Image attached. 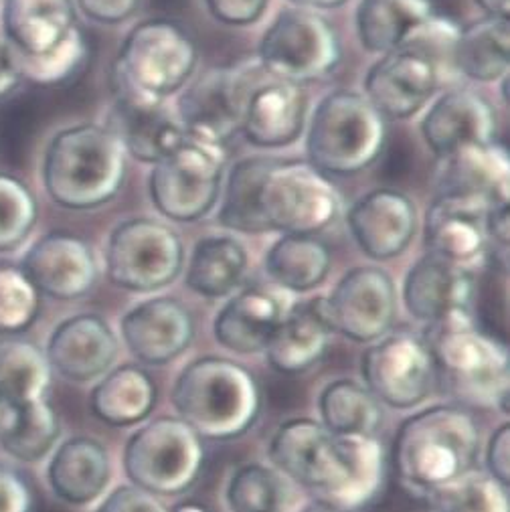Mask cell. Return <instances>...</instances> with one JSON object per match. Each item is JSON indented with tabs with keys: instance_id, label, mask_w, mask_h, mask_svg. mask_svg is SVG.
Here are the masks:
<instances>
[{
	"instance_id": "obj_8",
	"label": "cell",
	"mask_w": 510,
	"mask_h": 512,
	"mask_svg": "<svg viewBox=\"0 0 510 512\" xmlns=\"http://www.w3.org/2000/svg\"><path fill=\"white\" fill-rule=\"evenodd\" d=\"M385 138V118L363 94L336 90L314 108L306 152L324 175H357L381 156Z\"/></svg>"
},
{
	"instance_id": "obj_41",
	"label": "cell",
	"mask_w": 510,
	"mask_h": 512,
	"mask_svg": "<svg viewBox=\"0 0 510 512\" xmlns=\"http://www.w3.org/2000/svg\"><path fill=\"white\" fill-rule=\"evenodd\" d=\"M432 512H508V488L482 472H468L423 496Z\"/></svg>"
},
{
	"instance_id": "obj_40",
	"label": "cell",
	"mask_w": 510,
	"mask_h": 512,
	"mask_svg": "<svg viewBox=\"0 0 510 512\" xmlns=\"http://www.w3.org/2000/svg\"><path fill=\"white\" fill-rule=\"evenodd\" d=\"M290 496L286 476L274 466L255 462L239 466L225 488L229 512H286Z\"/></svg>"
},
{
	"instance_id": "obj_26",
	"label": "cell",
	"mask_w": 510,
	"mask_h": 512,
	"mask_svg": "<svg viewBox=\"0 0 510 512\" xmlns=\"http://www.w3.org/2000/svg\"><path fill=\"white\" fill-rule=\"evenodd\" d=\"M490 211V207L474 201L436 197L425 217L428 251L474 272L488 251Z\"/></svg>"
},
{
	"instance_id": "obj_32",
	"label": "cell",
	"mask_w": 510,
	"mask_h": 512,
	"mask_svg": "<svg viewBox=\"0 0 510 512\" xmlns=\"http://www.w3.org/2000/svg\"><path fill=\"white\" fill-rule=\"evenodd\" d=\"M53 369L31 340L0 338V409H21L49 399Z\"/></svg>"
},
{
	"instance_id": "obj_11",
	"label": "cell",
	"mask_w": 510,
	"mask_h": 512,
	"mask_svg": "<svg viewBox=\"0 0 510 512\" xmlns=\"http://www.w3.org/2000/svg\"><path fill=\"white\" fill-rule=\"evenodd\" d=\"M262 217L282 235H316L343 211L336 187L310 162L280 160L266 173L260 191Z\"/></svg>"
},
{
	"instance_id": "obj_31",
	"label": "cell",
	"mask_w": 510,
	"mask_h": 512,
	"mask_svg": "<svg viewBox=\"0 0 510 512\" xmlns=\"http://www.w3.org/2000/svg\"><path fill=\"white\" fill-rule=\"evenodd\" d=\"M156 399V383L142 367L120 365L98 379L90 395V409L112 428H132L152 413Z\"/></svg>"
},
{
	"instance_id": "obj_21",
	"label": "cell",
	"mask_w": 510,
	"mask_h": 512,
	"mask_svg": "<svg viewBox=\"0 0 510 512\" xmlns=\"http://www.w3.org/2000/svg\"><path fill=\"white\" fill-rule=\"evenodd\" d=\"M474 292L472 270L428 251L405 276L403 304L415 320L432 326L456 314H472Z\"/></svg>"
},
{
	"instance_id": "obj_5",
	"label": "cell",
	"mask_w": 510,
	"mask_h": 512,
	"mask_svg": "<svg viewBox=\"0 0 510 512\" xmlns=\"http://www.w3.org/2000/svg\"><path fill=\"white\" fill-rule=\"evenodd\" d=\"M126 152L100 124L59 130L45 148L43 187L49 199L69 211H90L110 203L124 185Z\"/></svg>"
},
{
	"instance_id": "obj_33",
	"label": "cell",
	"mask_w": 510,
	"mask_h": 512,
	"mask_svg": "<svg viewBox=\"0 0 510 512\" xmlns=\"http://www.w3.org/2000/svg\"><path fill=\"white\" fill-rule=\"evenodd\" d=\"M247 266V251L237 239L227 235L203 237L191 253L185 282L203 298H225L241 286Z\"/></svg>"
},
{
	"instance_id": "obj_1",
	"label": "cell",
	"mask_w": 510,
	"mask_h": 512,
	"mask_svg": "<svg viewBox=\"0 0 510 512\" xmlns=\"http://www.w3.org/2000/svg\"><path fill=\"white\" fill-rule=\"evenodd\" d=\"M268 456L282 476L351 512L371 504L387 476V450L379 436H334L308 417L282 423Z\"/></svg>"
},
{
	"instance_id": "obj_7",
	"label": "cell",
	"mask_w": 510,
	"mask_h": 512,
	"mask_svg": "<svg viewBox=\"0 0 510 512\" xmlns=\"http://www.w3.org/2000/svg\"><path fill=\"white\" fill-rule=\"evenodd\" d=\"M199 51L185 27L170 19L138 23L112 65L114 96L140 104H166L189 83Z\"/></svg>"
},
{
	"instance_id": "obj_28",
	"label": "cell",
	"mask_w": 510,
	"mask_h": 512,
	"mask_svg": "<svg viewBox=\"0 0 510 512\" xmlns=\"http://www.w3.org/2000/svg\"><path fill=\"white\" fill-rule=\"evenodd\" d=\"M104 126L118 138L126 154L148 164H156L187 138L183 122L166 104L114 98Z\"/></svg>"
},
{
	"instance_id": "obj_4",
	"label": "cell",
	"mask_w": 510,
	"mask_h": 512,
	"mask_svg": "<svg viewBox=\"0 0 510 512\" xmlns=\"http://www.w3.org/2000/svg\"><path fill=\"white\" fill-rule=\"evenodd\" d=\"M177 417L203 440L229 442L245 436L260 419L264 395L255 375L223 357L189 363L173 387Z\"/></svg>"
},
{
	"instance_id": "obj_43",
	"label": "cell",
	"mask_w": 510,
	"mask_h": 512,
	"mask_svg": "<svg viewBox=\"0 0 510 512\" xmlns=\"http://www.w3.org/2000/svg\"><path fill=\"white\" fill-rule=\"evenodd\" d=\"M41 294L19 266L0 264V334L25 332L37 318Z\"/></svg>"
},
{
	"instance_id": "obj_51",
	"label": "cell",
	"mask_w": 510,
	"mask_h": 512,
	"mask_svg": "<svg viewBox=\"0 0 510 512\" xmlns=\"http://www.w3.org/2000/svg\"><path fill=\"white\" fill-rule=\"evenodd\" d=\"M290 3L296 9H306V11H330L343 7L347 0H290Z\"/></svg>"
},
{
	"instance_id": "obj_44",
	"label": "cell",
	"mask_w": 510,
	"mask_h": 512,
	"mask_svg": "<svg viewBox=\"0 0 510 512\" xmlns=\"http://www.w3.org/2000/svg\"><path fill=\"white\" fill-rule=\"evenodd\" d=\"M211 17L229 27H247L258 23L270 0H203Z\"/></svg>"
},
{
	"instance_id": "obj_18",
	"label": "cell",
	"mask_w": 510,
	"mask_h": 512,
	"mask_svg": "<svg viewBox=\"0 0 510 512\" xmlns=\"http://www.w3.org/2000/svg\"><path fill=\"white\" fill-rule=\"evenodd\" d=\"M19 268L41 296L63 302L88 296L100 276L92 245L63 231L47 233L35 241Z\"/></svg>"
},
{
	"instance_id": "obj_45",
	"label": "cell",
	"mask_w": 510,
	"mask_h": 512,
	"mask_svg": "<svg viewBox=\"0 0 510 512\" xmlns=\"http://www.w3.org/2000/svg\"><path fill=\"white\" fill-rule=\"evenodd\" d=\"M96 512H170L158 496L134 486L124 484L114 488L96 508Z\"/></svg>"
},
{
	"instance_id": "obj_16",
	"label": "cell",
	"mask_w": 510,
	"mask_h": 512,
	"mask_svg": "<svg viewBox=\"0 0 510 512\" xmlns=\"http://www.w3.org/2000/svg\"><path fill=\"white\" fill-rule=\"evenodd\" d=\"M326 300L334 332L353 343L371 345L385 336L395 322V282L377 266L353 268L340 278Z\"/></svg>"
},
{
	"instance_id": "obj_2",
	"label": "cell",
	"mask_w": 510,
	"mask_h": 512,
	"mask_svg": "<svg viewBox=\"0 0 510 512\" xmlns=\"http://www.w3.org/2000/svg\"><path fill=\"white\" fill-rule=\"evenodd\" d=\"M480 452V423L470 409L432 405L399 425L393 466L407 492L425 496L476 470Z\"/></svg>"
},
{
	"instance_id": "obj_39",
	"label": "cell",
	"mask_w": 510,
	"mask_h": 512,
	"mask_svg": "<svg viewBox=\"0 0 510 512\" xmlns=\"http://www.w3.org/2000/svg\"><path fill=\"white\" fill-rule=\"evenodd\" d=\"M61 436V421L47 401L21 409H0V448L19 462H41Z\"/></svg>"
},
{
	"instance_id": "obj_6",
	"label": "cell",
	"mask_w": 510,
	"mask_h": 512,
	"mask_svg": "<svg viewBox=\"0 0 510 512\" xmlns=\"http://www.w3.org/2000/svg\"><path fill=\"white\" fill-rule=\"evenodd\" d=\"M0 23L19 55L23 81L63 83L88 57L73 0H3Z\"/></svg>"
},
{
	"instance_id": "obj_42",
	"label": "cell",
	"mask_w": 510,
	"mask_h": 512,
	"mask_svg": "<svg viewBox=\"0 0 510 512\" xmlns=\"http://www.w3.org/2000/svg\"><path fill=\"white\" fill-rule=\"evenodd\" d=\"M39 217L31 189L13 175L0 173V253L17 251L33 233Z\"/></svg>"
},
{
	"instance_id": "obj_30",
	"label": "cell",
	"mask_w": 510,
	"mask_h": 512,
	"mask_svg": "<svg viewBox=\"0 0 510 512\" xmlns=\"http://www.w3.org/2000/svg\"><path fill=\"white\" fill-rule=\"evenodd\" d=\"M47 480L59 500L73 506L92 504L112 480L110 454L96 438H69L55 448L47 466Z\"/></svg>"
},
{
	"instance_id": "obj_13",
	"label": "cell",
	"mask_w": 510,
	"mask_h": 512,
	"mask_svg": "<svg viewBox=\"0 0 510 512\" xmlns=\"http://www.w3.org/2000/svg\"><path fill=\"white\" fill-rule=\"evenodd\" d=\"M258 53L268 75L302 85L336 71L340 41L324 17L294 7L274 19L260 41Z\"/></svg>"
},
{
	"instance_id": "obj_17",
	"label": "cell",
	"mask_w": 510,
	"mask_h": 512,
	"mask_svg": "<svg viewBox=\"0 0 510 512\" xmlns=\"http://www.w3.org/2000/svg\"><path fill=\"white\" fill-rule=\"evenodd\" d=\"M249 75L237 67L205 69L179 100V120L189 136L227 144L241 128Z\"/></svg>"
},
{
	"instance_id": "obj_27",
	"label": "cell",
	"mask_w": 510,
	"mask_h": 512,
	"mask_svg": "<svg viewBox=\"0 0 510 512\" xmlns=\"http://www.w3.org/2000/svg\"><path fill=\"white\" fill-rule=\"evenodd\" d=\"M332 334L328 300L314 296L286 308L264 353L278 373L300 375L324 359Z\"/></svg>"
},
{
	"instance_id": "obj_9",
	"label": "cell",
	"mask_w": 510,
	"mask_h": 512,
	"mask_svg": "<svg viewBox=\"0 0 510 512\" xmlns=\"http://www.w3.org/2000/svg\"><path fill=\"white\" fill-rule=\"evenodd\" d=\"M122 464L128 480L154 496L185 494L205 466L203 438L183 419L162 415L130 436Z\"/></svg>"
},
{
	"instance_id": "obj_14",
	"label": "cell",
	"mask_w": 510,
	"mask_h": 512,
	"mask_svg": "<svg viewBox=\"0 0 510 512\" xmlns=\"http://www.w3.org/2000/svg\"><path fill=\"white\" fill-rule=\"evenodd\" d=\"M361 377L383 405L413 409L436 387L434 357L423 336L387 332L363 353Z\"/></svg>"
},
{
	"instance_id": "obj_53",
	"label": "cell",
	"mask_w": 510,
	"mask_h": 512,
	"mask_svg": "<svg viewBox=\"0 0 510 512\" xmlns=\"http://www.w3.org/2000/svg\"><path fill=\"white\" fill-rule=\"evenodd\" d=\"M170 512H213V510H209L207 506L197 504V502H183V504L175 506Z\"/></svg>"
},
{
	"instance_id": "obj_35",
	"label": "cell",
	"mask_w": 510,
	"mask_h": 512,
	"mask_svg": "<svg viewBox=\"0 0 510 512\" xmlns=\"http://www.w3.org/2000/svg\"><path fill=\"white\" fill-rule=\"evenodd\" d=\"M320 423L334 436H379L385 425L383 403L359 381L336 379L318 397Z\"/></svg>"
},
{
	"instance_id": "obj_22",
	"label": "cell",
	"mask_w": 510,
	"mask_h": 512,
	"mask_svg": "<svg viewBox=\"0 0 510 512\" xmlns=\"http://www.w3.org/2000/svg\"><path fill=\"white\" fill-rule=\"evenodd\" d=\"M306 106V94L298 83L272 75L270 79H251L239 132L260 148L290 146L304 132Z\"/></svg>"
},
{
	"instance_id": "obj_25",
	"label": "cell",
	"mask_w": 510,
	"mask_h": 512,
	"mask_svg": "<svg viewBox=\"0 0 510 512\" xmlns=\"http://www.w3.org/2000/svg\"><path fill=\"white\" fill-rule=\"evenodd\" d=\"M496 110L474 90L450 88L425 112L421 136L438 158L470 144L496 142Z\"/></svg>"
},
{
	"instance_id": "obj_37",
	"label": "cell",
	"mask_w": 510,
	"mask_h": 512,
	"mask_svg": "<svg viewBox=\"0 0 510 512\" xmlns=\"http://www.w3.org/2000/svg\"><path fill=\"white\" fill-rule=\"evenodd\" d=\"M276 158L270 156H249L237 160L227 181L221 189V207H219V223L227 229L245 235L268 233V225L262 217L260 209V191L268 170Z\"/></svg>"
},
{
	"instance_id": "obj_15",
	"label": "cell",
	"mask_w": 510,
	"mask_h": 512,
	"mask_svg": "<svg viewBox=\"0 0 510 512\" xmlns=\"http://www.w3.org/2000/svg\"><path fill=\"white\" fill-rule=\"evenodd\" d=\"M444 85L448 81L430 57L409 47H395L371 65L363 96L385 120H409Z\"/></svg>"
},
{
	"instance_id": "obj_12",
	"label": "cell",
	"mask_w": 510,
	"mask_h": 512,
	"mask_svg": "<svg viewBox=\"0 0 510 512\" xmlns=\"http://www.w3.org/2000/svg\"><path fill=\"white\" fill-rule=\"evenodd\" d=\"M183 266L185 247L181 237L156 219H128L108 239L106 274L122 290L158 292L181 276Z\"/></svg>"
},
{
	"instance_id": "obj_10",
	"label": "cell",
	"mask_w": 510,
	"mask_h": 512,
	"mask_svg": "<svg viewBox=\"0 0 510 512\" xmlns=\"http://www.w3.org/2000/svg\"><path fill=\"white\" fill-rule=\"evenodd\" d=\"M227 150L223 144L189 136L152 166L150 201L158 213L177 223L207 217L223 189Z\"/></svg>"
},
{
	"instance_id": "obj_46",
	"label": "cell",
	"mask_w": 510,
	"mask_h": 512,
	"mask_svg": "<svg viewBox=\"0 0 510 512\" xmlns=\"http://www.w3.org/2000/svg\"><path fill=\"white\" fill-rule=\"evenodd\" d=\"M0 512H33V490L13 466L0 464Z\"/></svg>"
},
{
	"instance_id": "obj_48",
	"label": "cell",
	"mask_w": 510,
	"mask_h": 512,
	"mask_svg": "<svg viewBox=\"0 0 510 512\" xmlns=\"http://www.w3.org/2000/svg\"><path fill=\"white\" fill-rule=\"evenodd\" d=\"M508 452H510V425L502 423L488 440L486 468H488V476H492L496 482H500L506 488L510 484Z\"/></svg>"
},
{
	"instance_id": "obj_34",
	"label": "cell",
	"mask_w": 510,
	"mask_h": 512,
	"mask_svg": "<svg viewBox=\"0 0 510 512\" xmlns=\"http://www.w3.org/2000/svg\"><path fill=\"white\" fill-rule=\"evenodd\" d=\"M510 27L508 19L484 17L466 27L454 49V69L472 81L490 83L508 77Z\"/></svg>"
},
{
	"instance_id": "obj_29",
	"label": "cell",
	"mask_w": 510,
	"mask_h": 512,
	"mask_svg": "<svg viewBox=\"0 0 510 512\" xmlns=\"http://www.w3.org/2000/svg\"><path fill=\"white\" fill-rule=\"evenodd\" d=\"M284 312V302L272 290L260 286L245 288L215 316V340L235 355L264 353L284 318Z\"/></svg>"
},
{
	"instance_id": "obj_19",
	"label": "cell",
	"mask_w": 510,
	"mask_h": 512,
	"mask_svg": "<svg viewBox=\"0 0 510 512\" xmlns=\"http://www.w3.org/2000/svg\"><path fill=\"white\" fill-rule=\"evenodd\" d=\"M128 351L140 363L162 367L183 357L195 338V320L177 298L156 296L136 304L120 322Z\"/></svg>"
},
{
	"instance_id": "obj_23",
	"label": "cell",
	"mask_w": 510,
	"mask_h": 512,
	"mask_svg": "<svg viewBox=\"0 0 510 512\" xmlns=\"http://www.w3.org/2000/svg\"><path fill=\"white\" fill-rule=\"evenodd\" d=\"M347 221L361 251L377 262L401 255L411 245L419 223L415 203L395 189L367 193L349 209Z\"/></svg>"
},
{
	"instance_id": "obj_47",
	"label": "cell",
	"mask_w": 510,
	"mask_h": 512,
	"mask_svg": "<svg viewBox=\"0 0 510 512\" xmlns=\"http://www.w3.org/2000/svg\"><path fill=\"white\" fill-rule=\"evenodd\" d=\"M75 9L94 23L120 25L140 7V0H73Z\"/></svg>"
},
{
	"instance_id": "obj_49",
	"label": "cell",
	"mask_w": 510,
	"mask_h": 512,
	"mask_svg": "<svg viewBox=\"0 0 510 512\" xmlns=\"http://www.w3.org/2000/svg\"><path fill=\"white\" fill-rule=\"evenodd\" d=\"M23 81L21 63L15 47L0 33V98L13 94Z\"/></svg>"
},
{
	"instance_id": "obj_20",
	"label": "cell",
	"mask_w": 510,
	"mask_h": 512,
	"mask_svg": "<svg viewBox=\"0 0 510 512\" xmlns=\"http://www.w3.org/2000/svg\"><path fill=\"white\" fill-rule=\"evenodd\" d=\"M118 338L98 314H75L55 326L47 343L51 369L71 383L102 379L118 359Z\"/></svg>"
},
{
	"instance_id": "obj_36",
	"label": "cell",
	"mask_w": 510,
	"mask_h": 512,
	"mask_svg": "<svg viewBox=\"0 0 510 512\" xmlns=\"http://www.w3.org/2000/svg\"><path fill=\"white\" fill-rule=\"evenodd\" d=\"M332 255L316 235H282L268 249L266 274L284 290L304 294L318 288L330 272Z\"/></svg>"
},
{
	"instance_id": "obj_50",
	"label": "cell",
	"mask_w": 510,
	"mask_h": 512,
	"mask_svg": "<svg viewBox=\"0 0 510 512\" xmlns=\"http://www.w3.org/2000/svg\"><path fill=\"white\" fill-rule=\"evenodd\" d=\"M474 3L478 5V9H482L486 13V17L508 19L510 0H474Z\"/></svg>"
},
{
	"instance_id": "obj_52",
	"label": "cell",
	"mask_w": 510,
	"mask_h": 512,
	"mask_svg": "<svg viewBox=\"0 0 510 512\" xmlns=\"http://www.w3.org/2000/svg\"><path fill=\"white\" fill-rule=\"evenodd\" d=\"M298 512H351V510L340 508V506H336L332 502H326V500H320V498H314L312 502L302 506Z\"/></svg>"
},
{
	"instance_id": "obj_38",
	"label": "cell",
	"mask_w": 510,
	"mask_h": 512,
	"mask_svg": "<svg viewBox=\"0 0 510 512\" xmlns=\"http://www.w3.org/2000/svg\"><path fill=\"white\" fill-rule=\"evenodd\" d=\"M436 15L432 0H361L357 35L369 53L393 51L421 21Z\"/></svg>"
},
{
	"instance_id": "obj_24",
	"label": "cell",
	"mask_w": 510,
	"mask_h": 512,
	"mask_svg": "<svg viewBox=\"0 0 510 512\" xmlns=\"http://www.w3.org/2000/svg\"><path fill=\"white\" fill-rule=\"evenodd\" d=\"M508 181L510 160L502 144H470L440 158L436 193L496 209L508 205Z\"/></svg>"
},
{
	"instance_id": "obj_3",
	"label": "cell",
	"mask_w": 510,
	"mask_h": 512,
	"mask_svg": "<svg viewBox=\"0 0 510 512\" xmlns=\"http://www.w3.org/2000/svg\"><path fill=\"white\" fill-rule=\"evenodd\" d=\"M436 385L464 409H500L508 413V349L482 332L472 314H456L428 326Z\"/></svg>"
}]
</instances>
